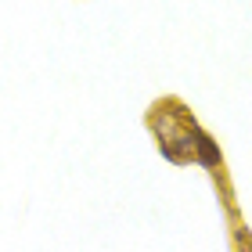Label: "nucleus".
Masks as SVG:
<instances>
[{
	"label": "nucleus",
	"mask_w": 252,
	"mask_h": 252,
	"mask_svg": "<svg viewBox=\"0 0 252 252\" xmlns=\"http://www.w3.org/2000/svg\"><path fill=\"white\" fill-rule=\"evenodd\" d=\"M194 148H198V158L205 166H216L220 162V152H216V144L209 141V137H194Z\"/></svg>",
	"instance_id": "obj_1"
}]
</instances>
